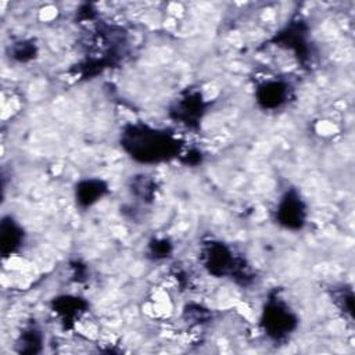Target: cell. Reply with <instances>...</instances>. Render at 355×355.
I'll return each mask as SVG.
<instances>
[{
    "label": "cell",
    "instance_id": "1",
    "mask_svg": "<svg viewBox=\"0 0 355 355\" xmlns=\"http://www.w3.org/2000/svg\"><path fill=\"white\" fill-rule=\"evenodd\" d=\"M125 141L130 147L132 157L146 162L162 159L173 150L171 137L148 128H132L126 132Z\"/></svg>",
    "mask_w": 355,
    "mask_h": 355
},
{
    "label": "cell",
    "instance_id": "2",
    "mask_svg": "<svg viewBox=\"0 0 355 355\" xmlns=\"http://www.w3.org/2000/svg\"><path fill=\"white\" fill-rule=\"evenodd\" d=\"M293 319L291 315L279 304H273L265 311L263 313V323L265 329H268L269 334L273 336H282L286 331L291 330L293 327Z\"/></svg>",
    "mask_w": 355,
    "mask_h": 355
},
{
    "label": "cell",
    "instance_id": "3",
    "mask_svg": "<svg viewBox=\"0 0 355 355\" xmlns=\"http://www.w3.org/2000/svg\"><path fill=\"white\" fill-rule=\"evenodd\" d=\"M302 205L297 196L288 194L279 208V218L287 227H298L302 222Z\"/></svg>",
    "mask_w": 355,
    "mask_h": 355
},
{
    "label": "cell",
    "instance_id": "4",
    "mask_svg": "<svg viewBox=\"0 0 355 355\" xmlns=\"http://www.w3.org/2000/svg\"><path fill=\"white\" fill-rule=\"evenodd\" d=\"M22 240V230L21 227L11 219L4 218L1 222V233H0V241H1V252L3 255H8L18 250Z\"/></svg>",
    "mask_w": 355,
    "mask_h": 355
},
{
    "label": "cell",
    "instance_id": "5",
    "mask_svg": "<svg viewBox=\"0 0 355 355\" xmlns=\"http://www.w3.org/2000/svg\"><path fill=\"white\" fill-rule=\"evenodd\" d=\"M284 94V87L280 83H269L262 89L259 101H262L265 107H276L283 101Z\"/></svg>",
    "mask_w": 355,
    "mask_h": 355
},
{
    "label": "cell",
    "instance_id": "6",
    "mask_svg": "<svg viewBox=\"0 0 355 355\" xmlns=\"http://www.w3.org/2000/svg\"><path fill=\"white\" fill-rule=\"evenodd\" d=\"M101 183L100 182H85L79 186L78 190V196H79V201L85 202V204H92L93 201H96V198L98 196H101Z\"/></svg>",
    "mask_w": 355,
    "mask_h": 355
}]
</instances>
